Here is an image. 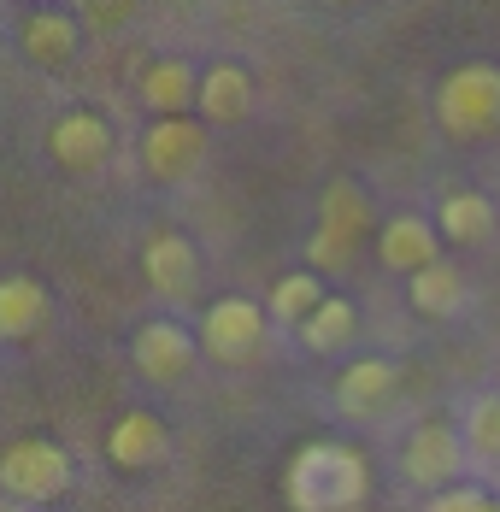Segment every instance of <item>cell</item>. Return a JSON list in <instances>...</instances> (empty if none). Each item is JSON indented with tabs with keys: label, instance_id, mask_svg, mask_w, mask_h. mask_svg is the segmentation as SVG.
<instances>
[{
	"label": "cell",
	"instance_id": "21",
	"mask_svg": "<svg viewBox=\"0 0 500 512\" xmlns=\"http://www.w3.org/2000/svg\"><path fill=\"white\" fill-rule=\"evenodd\" d=\"M324 301H330V295H324L318 271H289V277H277V289H271V318L300 330V324L324 307Z\"/></svg>",
	"mask_w": 500,
	"mask_h": 512
},
{
	"label": "cell",
	"instance_id": "2",
	"mask_svg": "<svg viewBox=\"0 0 500 512\" xmlns=\"http://www.w3.org/2000/svg\"><path fill=\"white\" fill-rule=\"evenodd\" d=\"M377 230V212L365 201V189L348 183V177H336L330 189H324V201H318V236L306 242V259H312V271H348L353 254H359V242Z\"/></svg>",
	"mask_w": 500,
	"mask_h": 512
},
{
	"label": "cell",
	"instance_id": "20",
	"mask_svg": "<svg viewBox=\"0 0 500 512\" xmlns=\"http://www.w3.org/2000/svg\"><path fill=\"white\" fill-rule=\"evenodd\" d=\"M353 330H359V312H353V301L330 295L324 307L300 324V342H306L312 354H336V348H348V342H353Z\"/></svg>",
	"mask_w": 500,
	"mask_h": 512
},
{
	"label": "cell",
	"instance_id": "14",
	"mask_svg": "<svg viewBox=\"0 0 500 512\" xmlns=\"http://www.w3.org/2000/svg\"><path fill=\"white\" fill-rule=\"evenodd\" d=\"M142 101H148L153 118H189V106L200 101L195 65H189V59H177V53L153 59L148 71H142Z\"/></svg>",
	"mask_w": 500,
	"mask_h": 512
},
{
	"label": "cell",
	"instance_id": "24",
	"mask_svg": "<svg viewBox=\"0 0 500 512\" xmlns=\"http://www.w3.org/2000/svg\"><path fill=\"white\" fill-rule=\"evenodd\" d=\"M495 512H500V501H495Z\"/></svg>",
	"mask_w": 500,
	"mask_h": 512
},
{
	"label": "cell",
	"instance_id": "17",
	"mask_svg": "<svg viewBox=\"0 0 500 512\" xmlns=\"http://www.w3.org/2000/svg\"><path fill=\"white\" fill-rule=\"evenodd\" d=\"M395 383H400V371L389 365V359H353L348 371H342V383H336V401H342V412L365 418V412L389 407Z\"/></svg>",
	"mask_w": 500,
	"mask_h": 512
},
{
	"label": "cell",
	"instance_id": "11",
	"mask_svg": "<svg viewBox=\"0 0 500 512\" xmlns=\"http://www.w3.org/2000/svg\"><path fill=\"white\" fill-rule=\"evenodd\" d=\"M142 277H148L153 295H165V301L195 295V283H200L195 242H189V236H177V230H159L148 248H142Z\"/></svg>",
	"mask_w": 500,
	"mask_h": 512
},
{
	"label": "cell",
	"instance_id": "1",
	"mask_svg": "<svg viewBox=\"0 0 500 512\" xmlns=\"http://www.w3.org/2000/svg\"><path fill=\"white\" fill-rule=\"evenodd\" d=\"M365 489H371L365 454L348 442H306L283 471V495L295 512H353Z\"/></svg>",
	"mask_w": 500,
	"mask_h": 512
},
{
	"label": "cell",
	"instance_id": "5",
	"mask_svg": "<svg viewBox=\"0 0 500 512\" xmlns=\"http://www.w3.org/2000/svg\"><path fill=\"white\" fill-rule=\"evenodd\" d=\"M259 342H265V307L248 301V295H224V301H212L206 318H200V354L224 359V365L253 359Z\"/></svg>",
	"mask_w": 500,
	"mask_h": 512
},
{
	"label": "cell",
	"instance_id": "6",
	"mask_svg": "<svg viewBox=\"0 0 500 512\" xmlns=\"http://www.w3.org/2000/svg\"><path fill=\"white\" fill-rule=\"evenodd\" d=\"M142 165L159 183H189L206 165V124L195 118H153L142 136Z\"/></svg>",
	"mask_w": 500,
	"mask_h": 512
},
{
	"label": "cell",
	"instance_id": "15",
	"mask_svg": "<svg viewBox=\"0 0 500 512\" xmlns=\"http://www.w3.org/2000/svg\"><path fill=\"white\" fill-rule=\"evenodd\" d=\"M200 118L206 124H242L253 112V77L242 65H230V59H218V65H206L200 71Z\"/></svg>",
	"mask_w": 500,
	"mask_h": 512
},
{
	"label": "cell",
	"instance_id": "23",
	"mask_svg": "<svg viewBox=\"0 0 500 512\" xmlns=\"http://www.w3.org/2000/svg\"><path fill=\"white\" fill-rule=\"evenodd\" d=\"M430 512H495V495H483L471 483H453L442 495H430Z\"/></svg>",
	"mask_w": 500,
	"mask_h": 512
},
{
	"label": "cell",
	"instance_id": "9",
	"mask_svg": "<svg viewBox=\"0 0 500 512\" xmlns=\"http://www.w3.org/2000/svg\"><path fill=\"white\" fill-rule=\"evenodd\" d=\"M195 354H200V336L195 330H183L177 318H148V324L136 330V342H130L136 371L153 377V383H177V377H189V371H195Z\"/></svg>",
	"mask_w": 500,
	"mask_h": 512
},
{
	"label": "cell",
	"instance_id": "8",
	"mask_svg": "<svg viewBox=\"0 0 500 512\" xmlns=\"http://www.w3.org/2000/svg\"><path fill=\"white\" fill-rule=\"evenodd\" d=\"M48 154L59 159L65 171L89 177V171H100V165L112 159V124L100 118L95 106H71V112H59V118H53Z\"/></svg>",
	"mask_w": 500,
	"mask_h": 512
},
{
	"label": "cell",
	"instance_id": "4",
	"mask_svg": "<svg viewBox=\"0 0 500 512\" xmlns=\"http://www.w3.org/2000/svg\"><path fill=\"white\" fill-rule=\"evenodd\" d=\"M0 489L24 507H48L71 489V454L59 442H42V436H24L0 454Z\"/></svg>",
	"mask_w": 500,
	"mask_h": 512
},
{
	"label": "cell",
	"instance_id": "22",
	"mask_svg": "<svg viewBox=\"0 0 500 512\" xmlns=\"http://www.w3.org/2000/svg\"><path fill=\"white\" fill-rule=\"evenodd\" d=\"M465 448L477 460H495L500 465V395H477L465 407Z\"/></svg>",
	"mask_w": 500,
	"mask_h": 512
},
{
	"label": "cell",
	"instance_id": "12",
	"mask_svg": "<svg viewBox=\"0 0 500 512\" xmlns=\"http://www.w3.org/2000/svg\"><path fill=\"white\" fill-rule=\"evenodd\" d=\"M377 259L400 271V277H418V271H430L436 259H442V230L430 224V218H389L383 224V236H377Z\"/></svg>",
	"mask_w": 500,
	"mask_h": 512
},
{
	"label": "cell",
	"instance_id": "3",
	"mask_svg": "<svg viewBox=\"0 0 500 512\" xmlns=\"http://www.w3.org/2000/svg\"><path fill=\"white\" fill-rule=\"evenodd\" d=\"M436 118L453 136H489L500 124V65L471 59L436 89Z\"/></svg>",
	"mask_w": 500,
	"mask_h": 512
},
{
	"label": "cell",
	"instance_id": "18",
	"mask_svg": "<svg viewBox=\"0 0 500 512\" xmlns=\"http://www.w3.org/2000/svg\"><path fill=\"white\" fill-rule=\"evenodd\" d=\"M436 230L448 236V242H465V248H477V242H489L495 236V201L489 195H477V189H459L442 201L436 212Z\"/></svg>",
	"mask_w": 500,
	"mask_h": 512
},
{
	"label": "cell",
	"instance_id": "16",
	"mask_svg": "<svg viewBox=\"0 0 500 512\" xmlns=\"http://www.w3.org/2000/svg\"><path fill=\"white\" fill-rule=\"evenodd\" d=\"M48 289L36 277H0V342H30L48 324Z\"/></svg>",
	"mask_w": 500,
	"mask_h": 512
},
{
	"label": "cell",
	"instance_id": "7",
	"mask_svg": "<svg viewBox=\"0 0 500 512\" xmlns=\"http://www.w3.org/2000/svg\"><path fill=\"white\" fill-rule=\"evenodd\" d=\"M471 460V448H465V430H453V424H418L412 436H406V448H400V471L412 477V483H424V489H453V477L465 471Z\"/></svg>",
	"mask_w": 500,
	"mask_h": 512
},
{
	"label": "cell",
	"instance_id": "19",
	"mask_svg": "<svg viewBox=\"0 0 500 512\" xmlns=\"http://www.w3.org/2000/svg\"><path fill=\"white\" fill-rule=\"evenodd\" d=\"M406 295H412V307L424 312V318H459L465 312V277L453 271L448 259H436L430 271H418L406 283Z\"/></svg>",
	"mask_w": 500,
	"mask_h": 512
},
{
	"label": "cell",
	"instance_id": "10",
	"mask_svg": "<svg viewBox=\"0 0 500 512\" xmlns=\"http://www.w3.org/2000/svg\"><path fill=\"white\" fill-rule=\"evenodd\" d=\"M165 454H171V430H165L159 412L130 407L112 430H106V460L118 465V471H153Z\"/></svg>",
	"mask_w": 500,
	"mask_h": 512
},
{
	"label": "cell",
	"instance_id": "13",
	"mask_svg": "<svg viewBox=\"0 0 500 512\" xmlns=\"http://www.w3.org/2000/svg\"><path fill=\"white\" fill-rule=\"evenodd\" d=\"M77 42H83V30H77V18L59 12V6H36V12L18 24V48H24V59H30V65H48V71L71 65Z\"/></svg>",
	"mask_w": 500,
	"mask_h": 512
}]
</instances>
